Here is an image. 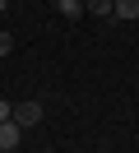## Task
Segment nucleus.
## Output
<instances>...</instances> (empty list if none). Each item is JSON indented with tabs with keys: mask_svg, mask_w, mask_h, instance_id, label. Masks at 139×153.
Wrapping results in <instances>:
<instances>
[{
	"mask_svg": "<svg viewBox=\"0 0 139 153\" xmlns=\"http://www.w3.org/2000/svg\"><path fill=\"white\" fill-rule=\"evenodd\" d=\"M19 139H23V125H19V121H0V149L14 153V149H19Z\"/></svg>",
	"mask_w": 139,
	"mask_h": 153,
	"instance_id": "f257e3e1",
	"label": "nucleus"
},
{
	"mask_svg": "<svg viewBox=\"0 0 139 153\" xmlns=\"http://www.w3.org/2000/svg\"><path fill=\"white\" fill-rule=\"evenodd\" d=\"M14 121L23 125V130H33V125L42 121V102H23V107H14Z\"/></svg>",
	"mask_w": 139,
	"mask_h": 153,
	"instance_id": "f03ea898",
	"label": "nucleus"
},
{
	"mask_svg": "<svg viewBox=\"0 0 139 153\" xmlns=\"http://www.w3.org/2000/svg\"><path fill=\"white\" fill-rule=\"evenodd\" d=\"M83 10L93 19H116V0H83Z\"/></svg>",
	"mask_w": 139,
	"mask_h": 153,
	"instance_id": "7ed1b4c3",
	"label": "nucleus"
},
{
	"mask_svg": "<svg viewBox=\"0 0 139 153\" xmlns=\"http://www.w3.org/2000/svg\"><path fill=\"white\" fill-rule=\"evenodd\" d=\"M116 19L135 23V19H139V0H116Z\"/></svg>",
	"mask_w": 139,
	"mask_h": 153,
	"instance_id": "20e7f679",
	"label": "nucleus"
},
{
	"mask_svg": "<svg viewBox=\"0 0 139 153\" xmlns=\"http://www.w3.org/2000/svg\"><path fill=\"white\" fill-rule=\"evenodd\" d=\"M56 10H60L65 19H79V14H83V0H56Z\"/></svg>",
	"mask_w": 139,
	"mask_h": 153,
	"instance_id": "39448f33",
	"label": "nucleus"
},
{
	"mask_svg": "<svg viewBox=\"0 0 139 153\" xmlns=\"http://www.w3.org/2000/svg\"><path fill=\"white\" fill-rule=\"evenodd\" d=\"M14 51V33H0V56H9Z\"/></svg>",
	"mask_w": 139,
	"mask_h": 153,
	"instance_id": "423d86ee",
	"label": "nucleus"
},
{
	"mask_svg": "<svg viewBox=\"0 0 139 153\" xmlns=\"http://www.w3.org/2000/svg\"><path fill=\"white\" fill-rule=\"evenodd\" d=\"M0 121H14V102H5V97H0Z\"/></svg>",
	"mask_w": 139,
	"mask_h": 153,
	"instance_id": "0eeeda50",
	"label": "nucleus"
},
{
	"mask_svg": "<svg viewBox=\"0 0 139 153\" xmlns=\"http://www.w3.org/2000/svg\"><path fill=\"white\" fill-rule=\"evenodd\" d=\"M5 5H9V0H0V10H5Z\"/></svg>",
	"mask_w": 139,
	"mask_h": 153,
	"instance_id": "6e6552de",
	"label": "nucleus"
},
{
	"mask_svg": "<svg viewBox=\"0 0 139 153\" xmlns=\"http://www.w3.org/2000/svg\"><path fill=\"white\" fill-rule=\"evenodd\" d=\"M51 5H56V0H51Z\"/></svg>",
	"mask_w": 139,
	"mask_h": 153,
	"instance_id": "1a4fd4ad",
	"label": "nucleus"
}]
</instances>
